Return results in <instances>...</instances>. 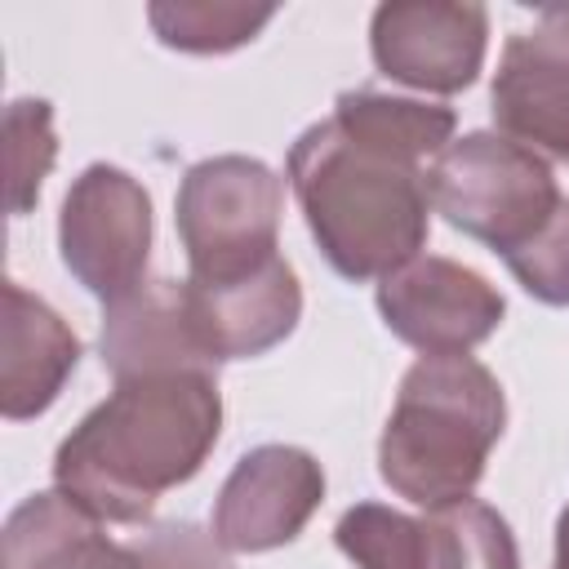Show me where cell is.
<instances>
[{"mask_svg": "<svg viewBox=\"0 0 569 569\" xmlns=\"http://www.w3.org/2000/svg\"><path fill=\"white\" fill-rule=\"evenodd\" d=\"M222 431L213 369H164L116 382L53 453V485L111 525L151 516L164 489L187 485Z\"/></svg>", "mask_w": 569, "mask_h": 569, "instance_id": "1", "label": "cell"}, {"mask_svg": "<svg viewBox=\"0 0 569 569\" xmlns=\"http://www.w3.org/2000/svg\"><path fill=\"white\" fill-rule=\"evenodd\" d=\"M289 187L302 218L347 280H387L427 244V169L342 120H320L289 151Z\"/></svg>", "mask_w": 569, "mask_h": 569, "instance_id": "2", "label": "cell"}, {"mask_svg": "<svg viewBox=\"0 0 569 569\" xmlns=\"http://www.w3.org/2000/svg\"><path fill=\"white\" fill-rule=\"evenodd\" d=\"M507 427L498 378L471 356H422L409 365L378 440V471L391 493L436 511L471 498L489 449Z\"/></svg>", "mask_w": 569, "mask_h": 569, "instance_id": "3", "label": "cell"}, {"mask_svg": "<svg viewBox=\"0 0 569 569\" xmlns=\"http://www.w3.org/2000/svg\"><path fill=\"white\" fill-rule=\"evenodd\" d=\"M427 191L449 227L502 258L525 249L565 200L547 160L502 133H467L449 142L427 169Z\"/></svg>", "mask_w": 569, "mask_h": 569, "instance_id": "4", "label": "cell"}, {"mask_svg": "<svg viewBox=\"0 0 569 569\" xmlns=\"http://www.w3.org/2000/svg\"><path fill=\"white\" fill-rule=\"evenodd\" d=\"M280 178L249 156H213L187 169L178 187V236L191 262L187 280H240L262 271L280 236Z\"/></svg>", "mask_w": 569, "mask_h": 569, "instance_id": "5", "label": "cell"}, {"mask_svg": "<svg viewBox=\"0 0 569 569\" xmlns=\"http://www.w3.org/2000/svg\"><path fill=\"white\" fill-rule=\"evenodd\" d=\"M58 249L67 271L102 302L133 293L151 249V200L142 182L116 164H89L62 200Z\"/></svg>", "mask_w": 569, "mask_h": 569, "instance_id": "6", "label": "cell"}, {"mask_svg": "<svg viewBox=\"0 0 569 569\" xmlns=\"http://www.w3.org/2000/svg\"><path fill=\"white\" fill-rule=\"evenodd\" d=\"M382 325L422 356H467L502 325V293L453 258H413L378 284Z\"/></svg>", "mask_w": 569, "mask_h": 569, "instance_id": "7", "label": "cell"}, {"mask_svg": "<svg viewBox=\"0 0 569 569\" xmlns=\"http://www.w3.org/2000/svg\"><path fill=\"white\" fill-rule=\"evenodd\" d=\"M489 102L502 138L569 164V9L507 36Z\"/></svg>", "mask_w": 569, "mask_h": 569, "instance_id": "8", "label": "cell"}, {"mask_svg": "<svg viewBox=\"0 0 569 569\" xmlns=\"http://www.w3.org/2000/svg\"><path fill=\"white\" fill-rule=\"evenodd\" d=\"M489 40V13L480 4L391 0L373 9L369 44L382 76L422 89L458 93L480 76Z\"/></svg>", "mask_w": 569, "mask_h": 569, "instance_id": "9", "label": "cell"}, {"mask_svg": "<svg viewBox=\"0 0 569 569\" xmlns=\"http://www.w3.org/2000/svg\"><path fill=\"white\" fill-rule=\"evenodd\" d=\"M325 498V471L307 449L258 445L227 476L213 507V538L227 551H271L302 533Z\"/></svg>", "mask_w": 569, "mask_h": 569, "instance_id": "10", "label": "cell"}, {"mask_svg": "<svg viewBox=\"0 0 569 569\" xmlns=\"http://www.w3.org/2000/svg\"><path fill=\"white\" fill-rule=\"evenodd\" d=\"M182 298L196 347L209 365L262 356L284 342L302 316V289L284 258H271L262 271L240 280H182Z\"/></svg>", "mask_w": 569, "mask_h": 569, "instance_id": "11", "label": "cell"}, {"mask_svg": "<svg viewBox=\"0 0 569 569\" xmlns=\"http://www.w3.org/2000/svg\"><path fill=\"white\" fill-rule=\"evenodd\" d=\"M76 360H80V338L62 325V316L44 298L9 280L4 338H0V413L9 422L44 413L58 400Z\"/></svg>", "mask_w": 569, "mask_h": 569, "instance_id": "12", "label": "cell"}, {"mask_svg": "<svg viewBox=\"0 0 569 569\" xmlns=\"http://www.w3.org/2000/svg\"><path fill=\"white\" fill-rule=\"evenodd\" d=\"M98 347L116 382L164 369H213L196 347L187 298L173 280H142L133 293L107 302Z\"/></svg>", "mask_w": 569, "mask_h": 569, "instance_id": "13", "label": "cell"}, {"mask_svg": "<svg viewBox=\"0 0 569 569\" xmlns=\"http://www.w3.org/2000/svg\"><path fill=\"white\" fill-rule=\"evenodd\" d=\"M0 569H147L129 542H111L102 520L67 493H31L9 511Z\"/></svg>", "mask_w": 569, "mask_h": 569, "instance_id": "14", "label": "cell"}, {"mask_svg": "<svg viewBox=\"0 0 569 569\" xmlns=\"http://www.w3.org/2000/svg\"><path fill=\"white\" fill-rule=\"evenodd\" d=\"M333 120L347 129H360L405 156H440L453 138V111L440 102H418V98H396L382 89H347L333 102Z\"/></svg>", "mask_w": 569, "mask_h": 569, "instance_id": "15", "label": "cell"}, {"mask_svg": "<svg viewBox=\"0 0 569 569\" xmlns=\"http://www.w3.org/2000/svg\"><path fill=\"white\" fill-rule=\"evenodd\" d=\"M338 551L356 569H431L427 516L413 520L382 502H356L333 525Z\"/></svg>", "mask_w": 569, "mask_h": 569, "instance_id": "16", "label": "cell"}, {"mask_svg": "<svg viewBox=\"0 0 569 569\" xmlns=\"http://www.w3.org/2000/svg\"><path fill=\"white\" fill-rule=\"evenodd\" d=\"M427 533L431 569H520L507 520L476 498L427 511Z\"/></svg>", "mask_w": 569, "mask_h": 569, "instance_id": "17", "label": "cell"}, {"mask_svg": "<svg viewBox=\"0 0 569 569\" xmlns=\"http://www.w3.org/2000/svg\"><path fill=\"white\" fill-rule=\"evenodd\" d=\"M271 13H276L271 4H236V0H173L147 9L160 44L182 53H227L253 40L271 22Z\"/></svg>", "mask_w": 569, "mask_h": 569, "instance_id": "18", "label": "cell"}, {"mask_svg": "<svg viewBox=\"0 0 569 569\" xmlns=\"http://www.w3.org/2000/svg\"><path fill=\"white\" fill-rule=\"evenodd\" d=\"M4 133H9V147H4V156H9V213L22 218L31 209V200L40 196V182L53 169V156H58L49 102L44 98L9 102Z\"/></svg>", "mask_w": 569, "mask_h": 569, "instance_id": "19", "label": "cell"}, {"mask_svg": "<svg viewBox=\"0 0 569 569\" xmlns=\"http://www.w3.org/2000/svg\"><path fill=\"white\" fill-rule=\"evenodd\" d=\"M525 293L551 307H569V196L556 204L551 222L516 253L502 258Z\"/></svg>", "mask_w": 569, "mask_h": 569, "instance_id": "20", "label": "cell"}, {"mask_svg": "<svg viewBox=\"0 0 569 569\" xmlns=\"http://www.w3.org/2000/svg\"><path fill=\"white\" fill-rule=\"evenodd\" d=\"M147 569H231L222 542L191 520H169L129 542Z\"/></svg>", "mask_w": 569, "mask_h": 569, "instance_id": "21", "label": "cell"}, {"mask_svg": "<svg viewBox=\"0 0 569 569\" xmlns=\"http://www.w3.org/2000/svg\"><path fill=\"white\" fill-rule=\"evenodd\" d=\"M551 569H569V507L560 511V525H556V565Z\"/></svg>", "mask_w": 569, "mask_h": 569, "instance_id": "22", "label": "cell"}]
</instances>
